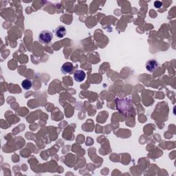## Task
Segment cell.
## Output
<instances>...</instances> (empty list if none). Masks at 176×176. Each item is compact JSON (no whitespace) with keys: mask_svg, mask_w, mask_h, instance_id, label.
<instances>
[{"mask_svg":"<svg viewBox=\"0 0 176 176\" xmlns=\"http://www.w3.org/2000/svg\"><path fill=\"white\" fill-rule=\"evenodd\" d=\"M52 32L48 30H43L40 33L39 39L40 41L43 42V43H48L52 41Z\"/></svg>","mask_w":176,"mask_h":176,"instance_id":"cell-1","label":"cell"},{"mask_svg":"<svg viewBox=\"0 0 176 176\" xmlns=\"http://www.w3.org/2000/svg\"><path fill=\"white\" fill-rule=\"evenodd\" d=\"M85 73L82 70H77L74 74V78L77 82H82L85 78Z\"/></svg>","mask_w":176,"mask_h":176,"instance_id":"cell-2","label":"cell"},{"mask_svg":"<svg viewBox=\"0 0 176 176\" xmlns=\"http://www.w3.org/2000/svg\"><path fill=\"white\" fill-rule=\"evenodd\" d=\"M74 69V66L73 64L69 62H66L62 65L61 71L63 74H67V73H70Z\"/></svg>","mask_w":176,"mask_h":176,"instance_id":"cell-3","label":"cell"},{"mask_svg":"<svg viewBox=\"0 0 176 176\" xmlns=\"http://www.w3.org/2000/svg\"><path fill=\"white\" fill-rule=\"evenodd\" d=\"M157 63L156 60H151L147 62L146 65V68L148 71L149 72H153L157 68Z\"/></svg>","mask_w":176,"mask_h":176,"instance_id":"cell-4","label":"cell"},{"mask_svg":"<svg viewBox=\"0 0 176 176\" xmlns=\"http://www.w3.org/2000/svg\"><path fill=\"white\" fill-rule=\"evenodd\" d=\"M55 32H56V36H57L58 38H63L66 34V30L63 26H58L57 28L56 29Z\"/></svg>","mask_w":176,"mask_h":176,"instance_id":"cell-5","label":"cell"},{"mask_svg":"<svg viewBox=\"0 0 176 176\" xmlns=\"http://www.w3.org/2000/svg\"><path fill=\"white\" fill-rule=\"evenodd\" d=\"M21 86L23 89H26V90L30 89L31 87H32V82H31L30 80L25 79L21 82Z\"/></svg>","mask_w":176,"mask_h":176,"instance_id":"cell-6","label":"cell"},{"mask_svg":"<svg viewBox=\"0 0 176 176\" xmlns=\"http://www.w3.org/2000/svg\"><path fill=\"white\" fill-rule=\"evenodd\" d=\"M162 2H160V1H155V3H154V6H155V8H160V7L162 6Z\"/></svg>","mask_w":176,"mask_h":176,"instance_id":"cell-7","label":"cell"}]
</instances>
